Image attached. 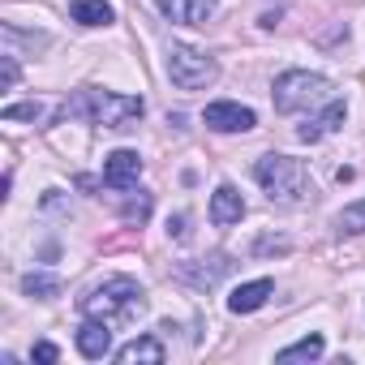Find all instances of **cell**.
Wrapping results in <instances>:
<instances>
[{"instance_id":"obj_5","label":"cell","mask_w":365,"mask_h":365,"mask_svg":"<svg viewBox=\"0 0 365 365\" xmlns=\"http://www.w3.org/2000/svg\"><path fill=\"white\" fill-rule=\"evenodd\" d=\"M168 78H172V86H180V91H207V86L220 78V65H215L207 52H198V48L176 43V48L168 52Z\"/></svg>"},{"instance_id":"obj_2","label":"cell","mask_w":365,"mask_h":365,"mask_svg":"<svg viewBox=\"0 0 365 365\" xmlns=\"http://www.w3.org/2000/svg\"><path fill=\"white\" fill-rule=\"evenodd\" d=\"M254 176H258V185L267 190V198L279 202V207H301L314 194V180H309L305 163L292 159V155H262Z\"/></svg>"},{"instance_id":"obj_3","label":"cell","mask_w":365,"mask_h":365,"mask_svg":"<svg viewBox=\"0 0 365 365\" xmlns=\"http://www.w3.org/2000/svg\"><path fill=\"white\" fill-rule=\"evenodd\" d=\"M65 112H86L103 129H133L142 120V99L138 95H116V91H82Z\"/></svg>"},{"instance_id":"obj_15","label":"cell","mask_w":365,"mask_h":365,"mask_svg":"<svg viewBox=\"0 0 365 365\" xmlns=\"http://www.w3.org/2000/svg\"><path fill=\"white\" fill-rule=\"evenodd\" d=\"M322 348H327V344H322V335H305V339H297L292 348H284V352H279V361H318V356H322Z\"/></svg>"},{"instance_id":"obj_14","label":"cell","mask_w":365,"mask_h":365,"mask_svg":"<svg viewBox=\"0 0 365 365\" xmlns=\"http://www.w3.org/2000/svg\"><path fill=\"white\" fill-rule=\"evenodd\" d=\"M112 5L108 0H73V22L82 26H112Z\"/></svg>"},{"instance_id":"obj_17","label":"cell","mask_w":365,"mask_h":365,"mask_svg":"<svg viewBox=\"0 0 365 365\" xmlns=\"http://www.w3.org/2000/svg\"><path fill=\"white\" fill-rule=\"evenodd\" d=\"M339 228L344 232H365V202H352L339 211Z\"/></svg>"},{"instance_id":"obj_20","label":"cell","mask_w":365,"mask_h":365,"mask_svg":"<svg viewBox=\"0 0 365 365\" xmlns=\"http://www.w3.org/2000/svg\"><path fill=\"white\" fill-rule=\"evenodd\" d=\"M56 344H35V361H56Z\"/></svg>"},{"instance_id":"obj_12","label":"cell","mask_w":365,"mask_h":365,"mask_svg":"<svg viewBox=\"0 0 365 365\" xmlns=\"http://www.w3.org/2000/svg\"><path fill=\"white\" fill-rule=\"evenodd\" d=\"M339 125H344V103H339V99H331L314 120H305V125L297 129V138H301V142H318V138H327V133H331V129H339Z\"/></svg>"},{"instance_id":"obj_7","label":"cell","mask_w":365,"mask_h":365,"mask_svg":"<svg viewBox=\"0 0 365 365\" xmlns=\"http://www.w3.org/2000/svg\"><path fill=\"white\" fill-rule=\"evenodd\" d=\"M215 5L220 0H159V14L176 26H202L215 18Z\"/></svg>"},{"instance_id":"obj_8","label":"cell","mask_w":365,"mask_h":365,"mask_svg":"<svg viewBox=\"0 0 365 365\" xmlns=\"http://www.w3.org/2000/svg\"><path fill=\"white\" fill-rule=\"evenodd\" d=\"M138 176H142V159H138V150H112L108 159H103V180L112 190H129V185H138Z\"/></svg>"},{"instance_id":"obj_1","label":"cell","mask_w":365,"mask_h":365,"mask_svg":"<svg viewBox=\"0 0 365 365\" xmlns=\"http://www.w3.org/2000/svg\"><path fill=\"white\" fill-rule=\"evenodd\" d=\"M82 314L95 322H108V327H129L146 314V292L129 275H112L82 297Z\"/></svg>"},{"instance_id":"obj_18","label":"cell","mask_w":365,"mask_h":365,"mask_svg":"<svg viewBox=\"0 0 365 365\" xmlns=\"http://www.w3.org/2000/svg\"><path fill=\"white\" fill-rule=\"evenodd\" d=\"M43 116V103H14L5 108V120H39Z\"/></svg>"},{"instance_id":"obj_10","label":"cell","mask_w":365,"mask_h":365,"mask_svg":"<svg viewBox=\"0 0 365 365\" xmlns=\"http://www.w3.org/2000/svg\"><path fill=\"white\" fill-rule=\"evenodd\" d=\"M241 215H245V202H241V194H237L232 185H220V190L211 194V224L228 228V224H241Z\"/></svg>"},{"instance_id":"obj_16","label":"cell","mask_w":365,"mask_h":365,"mask_svg":"<svg viewBox=\"0 0 365 365\" xmlns=\"http://www.w3.org/2000/svg\"><path fill=\"white\" fill-rule=\"evenodd\" d=\"M22 292H26V297L48 301V297H56V292H61V279H56V275H26V279H22Z\"/></svg>"},{"instance_id":"obj_11","label":"cell","mask_w":365,"mask_h":365,"mask_svg":"<svg viewBox=\"0 0 365 365\" xmlns=\"http://www.w3.org/2000/svg\"><path fill=\"white\" fill-rule=\"evenodd\" d=\"M275 292V284L271 279H250V284H241L232 297H228V309L232 314H254V309H262L267 305V297Z\"/></svg>"},{"instance_id":"obj_6","label":"cell","mask_w":365,"mask_h":365,"mask_svg":"<svg viewBox=\"0 0 365 365\" xmlns=\"http://www.w3.org/2000/svg\"><path fill=\"white\" fill-rule=\"evenodd\" d=\"M215 133H245V129H254L258 120H254V112L250 108H241V103H228V99H220V103H207V116H202Z\"/></svg>"},{"instance_id":"obj_19","label":"cell","mask_w":365,"mask_h":365,"mask_svg":"<svg viewBox=\"0 0 365 365\" xmlns=\"http://www.w3.org/2000/svg\"><path fill=\"white\" fill-rule=\"evenodd\" d=\"M14 82H18V61L5 56V73H0V86H14Z\"/></svg>"},{"instance_id":"obj_9","label":"cell","mask_w":365,"mask_h":365,"mask_svg":"<svg viewBox=\"0 0 365 365\" xmlns=\"http://www.w3.org/2000/svg\"><path fill=\"white\" fill-rule=\"evenodd\" d=\"M78 352H82V356H91V361L108 356V352H112V327H108V322L86 318V322L78 327Z\"/></svg>"},{"instance_id":"obj_13","label":"cell","mask_w":365,"mask_h":365,"mask_svg":"<svg viewBox=\"0 0 365 365\" xmlns=\"http://www.w3.org/2000/svg\"><path fill=\"white\" fill-rule=\"evenodd\" d=\"M168 352H163V344L155 339V335H142V339H129L120 352H116V361L120 365H133V361H150V365H159Z\"/></svg>"},{"instance_id":"obj_4","label":"cell","mask_w":365,"mask_h":365,"mask_svg":"<svg viewBox=\"0 0 365 365\" xmlns=\"http://www.w3.org/2000/svg\"><path fill=\"white\" fill-rule=\"evenodd\" d=\"M275 108L279 112H309V108H327L335 95H331V82L322 73H309V69H288L275 78Z\"/></svg>"}]
</instances>
